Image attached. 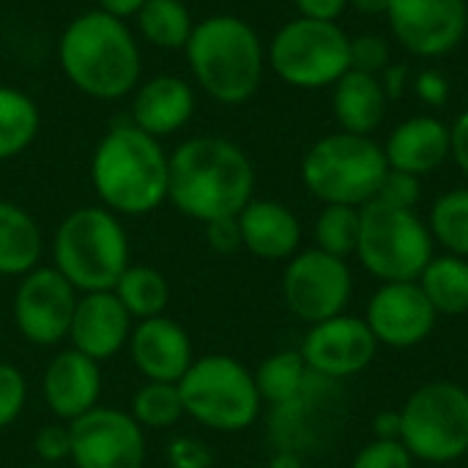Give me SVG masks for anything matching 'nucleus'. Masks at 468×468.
<instances>
[{"label": "nucleus", "instance_id": "obj_1", "mask_svg": "<svg viewBox=\"0 0 468 468\" xmlns=\"http://www.w3.org/2000/svg\"><path fill=\"white\" fill-rule=\"evenodd\" d=\"M58 66L69 85L96 101L132 96L143 80V52L132 22L101 8L69 19L58 38Z\"/></svg>", "mask_w": 468, "mask_h": 468}, {"label": "nucleus", "instance_id": "obj_2", "mask_svg": "<svg viewBox=\"0 0 468 468\" xmlns=\"http://www.w3.org/2000/svg\"><path fill=\"white\" fill-rule=\"evenodd\" d=\"M255 197V167L247 151L217 134L184 140L170 154L167 200L195 222L239 217Z\"/></svg>", "mask_w": 468, "mask_h": 468}, {"label": "nucleus", "instance_id": "obj_3", "mask_svg": "<svg viewBox=\"0 0 468 468\" xmlns=\"http://www.w3.org/2000/svg\"><path fill=\"white\" fill-rule=\"evenodd\" d=\"M90 184L118 217H145L167 203L170 154L132 121L112 123L90 154Z\"/></svg>", "mask_w": 468, "mask_h": 468}, {"label": "nucleus", "instance_id": "obj_4", "mask_svg": "<svg viewBox=\"0 0 468 468\" xmlns=\"http://www.w3.org/2000/svg\"><path fill=\"white\" fill-rule=\"evenodd\" d=\"M184 58L192 82L225 107L250 101L266 71V47L258 30L236 14L200 19L184 47Z\"/></svg>", "mask_w": 468, "mask_h": 468}, {"label": "nucleus", "instance_id": "obj_5", "mask_svg": "<svg viewBox=\"0 0 468 468\" xmlns=\"http://www.w3.org/2000/svg\"><path fill=\"white\" fill-rule=\"evenodd\" d=\"M129 263L126 228L121 217L104 206L69 211L52 236V266L77 293L112 291Z\"/></svg>", "mask_w": 468, "mask_h": 468}, {"label": "nucleus", "instance_id": "obj_6", "mask_svg": "<svg viewBox=\"0 0 468 468\" xmlns=\"http://www.w3.org/2000/svg\"><path fill=\"white\" fill-rule=\"evenodd\" d=\"M387 170L384 148L373 137L343 129L321 137L302 156V184L324 206H367Z\"/></svg>", "mask_w": 468, "mask_h": 468}, {"label": "nucleus", "instance_id": "obj_7", "mask_svg": "<svg viewBox=\"0 0 468 468\" xmlns=\"http://www.w3.org/2000/svg\"><path fill=\"white\" fill-rule=\"evenodd\" d=\"M184 414L217 433H241L261 417L263 400L255 376L236 356H195L178 381Z\"/></svg>", "mask_w": 468, "mask_h": 468}, {"label": "nucleus", "instance_id": "obj_8", "mask_svg": "<svg viewBox=\"0 0 468 468\" xmlns=\"http://www.w3.org/2000/svg\"><path fill=\"white\" fill-rule=\"evenodd\" d=\"M356 258L365 271L381 282H414L433 261V236L428 222L411 208H392L370 200L359 208Z\"/></svg>", "mask_w": 468, "mask_h": 468}, {"label": "nucleus", "instance_id": "obj_9", "mask_svg": "<svg viewBox=\"0 0 468 468\" xmlns=\"http://www.w3.org/2000/svg\"><path fill=\"white\" fill-rule=\"evenodd\" d=\"M266 66L291 88H332L351 69V36L340 22L296 16L271 36Z\"/></svg>", "mask_w": 468, "mask_h": 468}, {"label": "nucleus", "instance_id": "obj_10", "mask_svg": "<svg viewBox=\"0 0 468 468\" xmlns=\"http://www.w3.org/2000/svg\"><path fill=\"white\" fill-rule=\"evenodd\" d=\"M400 441L433 466L455 463L468 452V389L455 381L422 384L400 409Z\"/></svg>", "mask_w": 468, "mask_h": 468}, {"label": "nucleus", "instance_id": "obj_11", "mask_svg": "<svg viewBox=\"0 0 468 468\" xmlns=\"http://www.w3.org/2000/svg\"><path fill=\"white\" fill-rule=\"evenodd\" d=\"M354 296V274L348 261L318 247L296 252L282 274V299L304 324H321L343 315Z\"/></svg>", "mask_w": 468, "mask_h": 468}, {"label": "nucleus", "instance_id": "obj_12", "mask_svg": "<svg viewBox=\"0 0 468 468\" xmlns=\"http://www.w3.org/2000/svg\"><path fill=\"white\" fill-rule=\"evenodd\" d=\"M346 420L343 381L310 376L304 389L282 406L271 409L269 433L280 452L304 455L324 447Z\"/></svg>", "mask_w": 468, "mask_h": 468}, {"label": "nucleus", "instance_id": "obj_13", "mask_svg": "<svg viewBox=\"0 0 468 468\" xmlns=\"http://www.w3.org/2000/svg\"><path fill=\"white\" fill-rule=\"evenodd\" d=\"M77 299V288L55 266H36L19 277L11 304L14 326L30 346L52 348L69 337Z\"/></svg>", "mask_w": 468, "mask_h": 468}, {"label": "nucleus", "instance_id": "obj_14", "mask_svg": "<svg viewBox=\"0 0 468 468\" xmlns=\"http://www.w3.org/2000/svg\"><path fill=\"white\" fill-rule=\"evenodd\" d=\"M69 458L74 468H143L145 431L129 411L96 406L69 422Z\"/></svg>", "mask_w": 468, "mask_h": 468}, {"label": "nucleus", "instance_id": "obj_15", "mask_svg": "<svg viewBox=\"0 0 468 468\" xmlns=\"http://www.w3.org/2000/svg\"><path fill=\"white\" fill-rule=\"evenodd\" d=\"M307 370L329 381H346L367 370L378 354V340L373 337L365 318L335 315L313 324L299 348Z\"/></svg>", "mask_w": 468, "mask_h": 468}, {"label": "nucleus", "instance_id": "obj_16", "mask_svg": "<svg viewBox=\"0 0 468 468\" xmlns=\"http://www.w3.org/2000/svg\"><path fill=\"white\" fill-rule=\"evenodd\" d=\"M392 36L420 58L452 52L468 30V0H389Z\"/></svg>", "mask_w": 468, "mask_h": 468}, {"label": "nucleus", "instance_id": "obj_17", "mask_svg": "<svg viewBox=\"0 0 468 468\" xmlns=\"http://www.w3.org/2000/svg\"><path fill=\"white\" fill-rule=\"evenodd\" d=\"M439 315L417 280L381 282L365 310V324L370 326L378 346L387 348H414L425 343Z\"/></svg>", "mask_w": 468, "mask_h": 468}, {"label": "nucleus", "instance_id": "obj_18", "mask_svg": "<svg viewBox=\"0 0 468 468\" xmlns=\"http://www.w3.org/2000/svg\"><path fill=\"white\" fill-rule=\"evenodd\" d=\"M134 321L112 291L82 293L74 307L69 340L71 348L96 359L99 365L112 359L123 346H129Z\"/></svg>", "mask_w": 468, "mask_h": 468}, {"label": "nucleus", "instance_id": "obj_19", "mask_svg": "<svg viewBox=\"0 0 468 468\" xmlns=\"http://www.w3.org/2000/svg\"><path fill=\"white\" fill-rule=\"evenodd\" d=\"M129 351L134 367L145 376V381L178 384L195 362L186 329L167 315L137 321L129 337Z\"/></svg>", "mask_w": 468, "mask_h": 468}, {"label": "nucleus", "instance_id": "obj_20", "mask_svg": "<svg viewBox=\"0 0 468 468\" xmlns=\"http://www.w3.org/2000/svg\"><path fill=\"white\" fill-rule=\"evenodd\" d=\"M197 110L195 85L178 74H154L132 90L129 121L145 134L162 140L181 132Z\"/></svg>", "mask_w": 468, "mask_h": 468}, {"label": "nucleus", "instance_id": "obj_21", "mask_svg": "<svg viewBox=\"0 0 468 468\" xmlns=\"http://www.w3.org/2000/svg\"><path fill=\"white\" fill-rule=\"evenodd\" d=\"M44 403L60 422H74L93 411L101 398V370L99 362L66 348L55 354L44 370Z\"/></svg>", "mask_w": 468, "mask_h": 468}, {"label": "nucleus", "instance_id": "obj_22", "mask_svg": "<svg viewBox=\"0 0 468 468\" xmlns=\"http://www.w3.org/2000/svg\"><path fill=\"white\" fill-rule=\"evenodd\" d=\"M236 219L250 255L261 261H291L299 252L302 222L285 203L252 197Z\"/></svg>", "mask_w": 468, "mask_h": 468}, {"label": "nucleus", "instance_id": "obj_23", "mask_svg": "<svg viewBox=\"0 0 468 468\" xmlns=\"http://www.w3.org/2000/svg\"><path fill=\"white\" fill-rule=\"evenodd\" d=\"M381 148L389 170L422 178L450 159V126L436 115H414L398 123Z\"/></svg>", "mask_w": 468, "mask_h": 468}, {"label": "nucleus", "instance_id": "obj_24", "mask_svg": "<svg viewBox=\"0 0 468 468\" xmlns=\"http://www.w3.org/2000/svg\"><path fill=\"white\" fill-rule=\"evenodd\" d=\"M387 93L376 74L348 69L332 85V112L343 132L370 137L387 118Z\"/></svg>", "mask_w": 468, "mask_h": 468}, {"label": "nucleus", "instance_id": "obj_25", "mask_svg": "<svg viewBox=\"0 0 468 468\" xmlns=\"http://www.w3.org/2000/svg\"><path fill=\"white\" fill-rule=\"evenodd\" d=\"M44 236L27 208L0 200V277H25L41 266Z\"/></svg>", "mask_w": 468, "mask_h": 468}, {"label": "nucleus", "instance_id": "obj_26", "mask_svg": "<svg viewBox=\"0 0 468 468\" xmlns=\"http://www.w3.org/2000/svg\"><path fill=\"white\" fill-rule=\"evenodd\" d=\"M132 22H134V33L140 41L156 49H167V52H176V49L184 52L197 25L184 0H145V5L137 11Z\"/></svg>", "mask_w": 468, "mask_h": 468}, {"label": "nucleus", "instance_id": "obj_27", "mask_svg": "<svg viewBox=\"0 0 468 468\" xmlns=\"http://www.w3.org/2000/svg\"><path fill=\"white\" fill-rule=\"evenodd\" d=\"M420 288L433 304L436 315H468V261L458 255H433L420 274Z\"/></svg>", "mask_w": 468, "mask_h": 468}, {"label": "nucleus", "instance_id": "obj_28", "mask_svg": "<svg viewBox=\"0 0 468 468\" xmlns=\"http://www.w3.org/2000/svg\"><path fill=\"white\" fill-rule=\"evenodd\" d=\"M41 129V110L30 93L14 85H0V162L25 154Z\"/></svg>", "mask_w": 468, "mask_h": 468}, {"label": "nucleus", "instance_id": "obj_29", "mask_svg": "<svg viewBox=\"0 0 468 468\" xmlns=\"http://www.w3.org/2000/svg\"><path fill=\"white\" fill-rule=\"evenodd\" d=\"M112 293L126 307L132 321L165 315L170 302V285L165 274L145 263H129V269L118 277Z\"/></svg>", "mask_w": 468, "mask_h": 468}, {"label": "nucleus", "instance_id": "obj_30", "mask_svg": "<svg viewBox=\"0 0 468 468\" xmlns=\"http://www.w3.org/2000/svg\"><path fill=\"white\" fill-rule=\"evenodd\" d=\"M252 376H255L261 400L274 409V406H282L291 398H296L313 373L307 370L299 351H277V354L266 356Z\"/></svg>", "mask_w": 468, "mask_h": 468}, {"label": "nucleus", "instance_id": "obj_31", "mask_svg": "<svg viewBox=\"0 0 468 468\" xmlns=\"http://www.w3.org/2000/svg\"><path fill=\"white\" fill-rule=\"evenodd\" d=\"M428 230L450 255L468 261V186L450 189L431 206Z\"/></svg>", "mask_w": 468, "mask_h": 468}, {"label": "nucleus", "instance_id": "obj_32", "mask_svg": "<svg viewBox=\"0 0 468 468\" xmlns=\"http://www.w3.org/2000/svg\"><path fill=\"white\" fill-rule=\"evenodd\" d=\"M129 414L134 417V422L143 431H167V428H173L181 417H186L178 384L145 381L134 392Z\"/></svg>", "mask_w": 468, "mask_h": 468}, {"label": "nucleus", "instance_id": "obj_33", "mask_svg": "<svg viewBox=\"0 0 468 468\" xmlns=\"http://www.w3.org/2000/svg\"><path fill=\"white\" fill-rule=\"evenodd\" d=\"M359 225H362V214L354 206H324V211L315 219L313 236H315V247L348 261L351 255H356V244H359Z\"/></svg>", "mask_w": 468, "mask_h": 468}, {"label": "nucleus", "instance_id": "obj_34", "mask_svg": "<svg viewBox=\"0 0 468 468\" xmlns=\"http://www.w3.org/2000/svg\"><path fill=\"white\" fill-rule=\"evenodd\" d=\"M25 403H27L25 373L11 362H0V431L19 420Z\"/></svg>", "mask_w": 468, "mask_h": 468}, {"label": "nucleus", "instance_id": "obj_35", "mask_svg": "<svg viewBox=\"0 0 468 468\" xmlns=\"http://www.w3.org/2000/svg\"><path fill=\"white\" fill-rule=\"evenodd\" d=\"M351 468H414V455L406 450L403 441L373 439L354 455Z\"/></svg>", "mask_w": 468, "mask_h": 468}, {"label": "nucleus", "instance_id": "obj_36", "mask_svg": "<svg viewBox=\"0 0 468 468\" xmlns=\"http://www.w3.org/2000/svg\"><path fill=\"white\" fill-rule=\"evenodd\" d=\"M420 197H422V178L411 173H400V170H387L376 195V200L392 208H411V211H417Z\"/></svg>", "mask_w": 468, "mask_h": 468}, {"label": "nucleus", "instance_id": "obj_37", "mask_svg": "<svg viewBox=\"0 0 468 468\" xmlns=\"http://www.w3.org/2000/svg\"><path fill=\"white\" fill-rule=\"evenodd\" d=\"M387 66H389V44L384 41V36L362 33L351 38V69L378 77Z\"/></svg>", "mask_w": 468, "mask_h": 468}, {"label": "nucleus", "instance_id": "obj_38", "mask_svg": "<svg viewBox=\"0 0 468 468\" xmlns=\"http://www.w3.org/2000/svg\"><path fill=\"white\" fill-rule=\"evenodd\" d=\"M206 241L217 255H233L239 250H244L241 244V228L236 217H225V219H214L206 225Z\"/></svg>", "mask_w": 468, "mask_h": 468}, {"label": "nucleus", "instance_id": "obj_39", "mask_svg": "<svg viewBox=\"0 0 468 468\" xmlns=\"http://www.w3.org/2000/svg\"><path fill=\"white\" fill-rule=\"evenodd\" d=\"M170 466L173 468H211L214 458L206 450V444L195 441V439H176L167 450Z\"/></svg>", "mask_w": 468, "mask_h": 468}, {"label": "nucleus", "instance_id": "obj_40", "mask_svg": "<svg viewBox=\"0 0 468 468\" xmlns=\"http://www.w3.org/2000/svg\"><path fill=\"white\" fill-rule=\"evenodd\" d=\"M414 90H417L420 101H425L431 107H444L450 99V80L439 69H425L417 74Z\"/></svg>", "mask_w": 468, "mask_h": 468}, {"label": "nucleus", "instance_id": "obj_41", "mask_svg": "<svg viewBox=\"0 0 468 468\" xmlns=\"http://www.w3.org/2000/svg\"><path fill=\"white\" fill-rule=\"evenodd\" d=\"M33 447H36L38 458L52 461V463L69 458V450H71V444H69V425H49V428L38 431Z\"/></svg>", "mask_w": 468, "mask_h": 468}, {"label": "nucleus", "instance_id": "obj_42", "mask_svg": "<svg viewBox=\"0 0 468 468\" xmlns=\"http://www.w3.org/2000/svg\"><path fill=\"white\" fill-rule=\"evenodd\" d=\"M293 5L299 8V16L337 22L340 14L348 8V0H293Z\"/></svg>", "mask_w": 468, "mask_h": 468}, {"label": "nucleus", "instance_id": "obj_43", "mask_svg": "<svg viewBox=\"0 0 468 468\" xmlns=\"http://www.w3.org/2000/svg\"><path fill=\"white\" fill-rule=\"evenodd\" d=\"M450 156L468 178V110L461 112L450 126Z\"/></svg>", "mask_w": 468, "mask_h": 468}, {"label": "nucleus", "instance_id": "obj_44", "mask_svg": "<svg viewBox=\"0 0 468 468\" xmlns=\"http://www.w3.org/2000/svg\"><path fill=\"white\" fill-rule=\"evenodd\" d=\"M381 85H384V93L389 101L400 99L409 88V66L406 63H389L381 74H378Z\"/></svg>", "mask_w": 468, "mask_h": 468}, {"label": "nucleus", "instance_id": "obj_45", "mask_svg": "<svg viewBox=\"0 0 468 468\" xmlns=\"http://www.w3.org/2000/svg\"><path fill=\"white\" fill-rule=\"evenodd\" d=\"M403 433V420L400 411H381L373 420V436L381 441H400Z\"/></svg>", "mask_w": 468, "mask_h": 468}, {"label": "nucleus", "instance_id": "obj_46", "mask_svg": "<svg viewBox=\"0 0 468 468\" xmlns=\"http://www.w3.org/2000/svg\"><path fill=\"white\" fill-rule=\"evenodd\" d=\"M96 3H99L96 8H101L123 22H132L137 16V11L145 5V0H96Z\"/></svg>", "mask_w": 468, "mask_h": 468}, {"label": "nucleus", "instance_id": "obj_47", "mask_svg": "<svg viewBox=\"0 0 468 468\" xmlns=\"http://www.w3.org/2000/svg\"><path fill=\"white\" fill-rule=\"evenodd\" d=\"M348 5H351V8H356V11H362V14L376 16V14H387L389 0H348Z\"/></svg>", "mask_w": 468, "mask_h": 468}, {"label": "nucleus", "instance_id": "obj_48", "mask_svg": "<svg viewBox=\"0 0 468 468\" xmlns=\"http://www.w3.org/2000/svg\"><path fill=\"white\" fill-rule=\"evenodd\" d=\"M269 468H302V455H296V452H280L277 450V455L271 458Z\"/></svg>", "mask_w": 468, "mask_h": 468}]
</instances>
